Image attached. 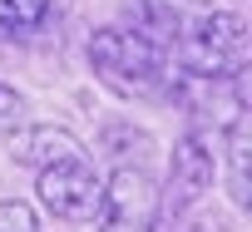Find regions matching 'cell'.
Returning <instances> with one entry per match:
<instances>
[{
    "mask_svg": "<svg viewBox=\"0 0 252 232\" xmlns=\"http://www.w3.org/2000/svg\"><path fill=\"white\" fill-rule=\"evenodd\" d=\"M89 64L124 99H158V94H168V74H173L163 45H154L144 30H119V25L94 30Z\"/></svg>",
    "mask_w": 252,
    "mask_h": 232,
    "instance_id": "1",
    "label": "cell"
},
{
    "mask_svg": "<svg viewBox=\"0 0 252 232\" xmlns=\"http://www.w3.org/2000/svg\"><path fill=\"white\" fill-rule=\"evenodd\" d=\"M247 55H252V25L237 10H208L168 50V64L193 79H237L247 74Z\"/></svg>",
    "mask_w": 252,
    "mask_h": 232,
    "instance_id": "2",
    "label": "cell"
},
{
    "mask_svg": "<svg viewBox=\"0 0 252 232\" xmlns=\"http://www.w3.org/2000/svg\"><path fill=\"white\" fill-rule=\"evenodd\" d=\"M213 173H218V158H213V134L188 124V134L173 144L168 188H158V222H154V232H183V217H188V212L208 198Z\"/></svg>",
    "mask_w": 252,
    "mask_h": 232,
    "instance_id": "3",
    "label": "cell"
},
{
    "mask_svg": "<svg viewBox=\"0 0 252 232\" xmlns=\"http://www.w3.org/2000/svg\"><path fill=\"white\" fill-rule=\"evenodd\" d=\"M99 222H104V232H154V222H158V178L144 163H119L104 178Z\"/></svg>",
    "mask_w": 252,
    "mask_h": 232,
    "instance_id": "4",
    "label": "cell"
},
{
    "mask_svg": "<svg viewBox=\"0 0 252 232\" xmlns=\"http://www.w3.org/2000/svg\"><path fill=\"white\" fill-rule=\"evenodd\" d=\"M35 193L60 222H94L99 217V198H104V178L84 158H64V163L40 168Z\"/></svg>",
    "mask_w": 252,
    "mask_h": 232,
    "instance_id": "5",
    "label": "cell"
},
{
    "mask_svg": "<svg viewBox=\"0 0 252 232\" xmlns=\"http://www.w3.org/2000/svg\"><path fill=\"white\" fill-rule=\"evenodd\" d=\"M10 158L25 163V168H50V163H64V158H84V148L60 124H20L10 134Z\"/></svg>",
    "mask_w": 252,
    "mask_h": 232,
    "instance_id": "6",
    "label": "cell"
},
{
    "mask_svg": "<svg viewBox=\"0 0 252 232\" xmlns=\"http://www.w3.org/2000/svg\"><path fill=\"white\" fill-rule=\"evenodd\" d=\"M60 35L55 0H0V40L5 45H45Z\"/></svg>",
    "mask_w": 252,
    "mask_h": 232,
    "instance_id": "7",
    "label": "cell"
},
{
    "mask_svg": "<svg viewBox=\"0 0 252 232\" xmlns=\"http://www.w3.org/2000/svg\"><path fill=\"white\" fill-rule=\"evenodd\" d=\"M208 10H218L213 0H144V35L154 40V45H163V50H173Z\"/></svg>",
    "mask_w": 252,
    "mask_h": 232,
    "instance_id": "8",
    "label": "cell"
},
{
    "mask_svg": "<svg viewBox=\"0 0 252 232\" xmlns=\"http://www.w3.org/2000/svg\"><path fill=\"white\" fill-rule=\"evenodd\" d=\"M222 139H227V193H232L237 207H247L252 203V178H247V163H252V114L247 109L222 129Z\"/></svg>",
    "mask_w": 252,
    "mask_h": 232,
    "instance_id": "9",
    "label": "cell"
},
{
    "mask_svg": "<svg viewBox=\"0 0 252 232\" xmlns=\"http://www.w3.org/2000/svg\"><path fill=\"white\" fill-rule=\"evenodd\" d=\"M99 148H109V153H114L119 163H129V153H134V158L144 163V153L154 148V139H149L144 129H129V124H109V129L99 134Z\"/></svg>",
    "mask_w": 252,
    "mask_h": 232,
    "instance_id": "10",
    "label": "cell"
},
{
    "mask_svg": "<svg viewBox=\"0 0 252 232\" xmlns=\"http://www.w3.org/2000/svg\"><path fill=\"white\" fill-rule=\"evenodd\" d=\"M0 232H40V217L20 198H0Z\"/></svg>",
    "mask_w": 252,
    "mask_h": 232,
    "instance_id": "11",
    "label": "cell"
},
{
    "mask_svg": "<svg viewBox=\"0 0 252 232\" xmlns=\"http://www.w3.org/2000/svg\"><path fill=\"white\" fill-rule=\"evenodd\" d=\"M20 114H25V99L0 79V134H15L20 129Z\"/></svg>",
    "mask_w": 252,
    "mask_h": 232,
    "instance_id": "12",
    "label": "cell"
}]
</instances>
